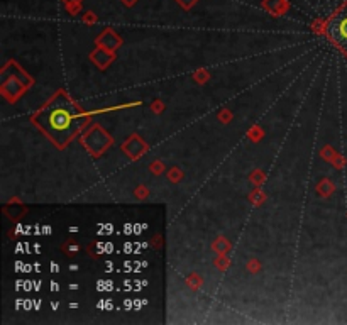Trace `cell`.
Segmentation results:
<instances>
[{"instance_id": "cell-2", "label": "cell", "mask_w": 347, "mask_h": 325, "mask_svg": "<svg viewBox=\"0 0 347 325\" xmlns=\"http://www.w3.org/2000/svg\"><path fill=\"white\" fill-rule=\"evenodd\" d=\"M48 124L51 125V129L58 131V132H63L72 125V115L68 114V110H61V109L53 110L51 114H49Z\"/></svg>"}, {"instance_id": "cell-1", "label": "cell", "mask_w": 347, "mask_h": 325, "mask_svg": "<svg viewBox=\"0 0 347 325\" xmlns=\"http://www.w3.org/2000/svg\"><path fill=\"white\" fill-rule=\"evenodd\" d=\"M329 36L332 41L347 51V5L339 10L329 22Z\"/></svg>"}]
</instances>
